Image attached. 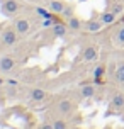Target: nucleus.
Instances as JSON below:
<instances>
[{
    "mask_svg": "<svg viewBox=\"0 0 124 129\" xmlns=\"http://www.w3.org/2000/svg\"><path fill=\"white\" fill-rule=\"evenodd\" d=\"M17 34L19 32L15 31V27H7L5 31L2 32V43L5 46H12L17 41Z\"/></svg>",
    "mask_w": 124,
    "mask_h": 129,
    "instance_id": "f257e3e1",
    "label": "nucleus"
},
{
    "mask_svg": "<svg viewBox=\"0 0 124 129\" xmlns=\"http://www.w3.org/2000/svg\"><path fill=\"white\" fill-rule=\"evenodd\" d=\"M14 27H15V31L19 32V34H22V36H26L27 32L31 31V24H29V20L24 19V17L15 19V24H14Z\"/></svg>",
    "mask_w": 124,
    "mask_h": 129,
    "instance_id": "f03ea898",
    "label": "nucleus"
},
{
    "mask_svg": "<svg viewBox=\"0 0 124 129\" xmlns=\"http://www.w3.org/2000/svg\"><path fill=\"white\" fill-rule=\"evenodd\" d=\"M56 109H58L59 114H63V116H68V114H72L73 110V102L70 99H61L56 105Z\"/></svg>",
    "mask_w": 124,
    "mask_h": 129,
    "instance_id": "7ed1b4c3",
    "label": "nucleus"
},
{
    "mask_svg": "<svg viewBox=\"0 0 124 129\" xmlns=\"http://www.w3.org/2000/svg\"><path fill=\"white\" fill-rule=\"evenodd\" d=\"M19 2H15V0H5L4 4H2V10L5 14H9V15H14V14H17L19 12Z\"/></svg>",
    "mask_w": 124,
    "mask_h": 129,
    "instance_id": "20e7f679",
    "label": "nucleus"
},
{
    "mask_svg": "<svg viewBox=\"0 0 124 129\" xmlns=\"http://www.w3.org/2000/svg\"><path fill=\"white\" fill-rule=\"evenodd\" d=\"M66 7L68 5H66L63 0H51V2L48 4V10L53 12V14H63Z\"/></svg>",
    "mask_w": 124,
    "mask_h": 129,
    "instance_id": "39448f33",
    "label": "nucleus"
},
{
    "mask_svg": "<svg viewBox=\"0 0 124 129\" xmlns=\"http://www.w3.org/2000/svg\"><path fill=\"white\" fill-rule=\"evenodd\" d=\"M14 66H15V59L12 56H2L0 58V71L9 73L10 70H14Z\"/></svg>",
    "mask_w": 124,
    "mask_h": 129,
    "instance_id": "423d86ee",
    "label": "nucleus"
},
{
    "mask_svg": "<svg viewBox=\"0 0 124 129\" xmlns=\"http://www.w3.org/2000/svg\"><path fill=\"white\" fill-rule=\"evenodd\" d=\"M99 58V53L95 46H87L83 49V59L85 61H95Z\"/></svg>",
    "mask_w": 124,
    "mask_h": 129,
    "instance_id": "0eeeda50",
    "label": "nucleus"
},
{
    "mask_svg": "<svg viewBox=\"0 0 124 129\" xmlns=\"http://www.w3.org/2000/svg\"><path fill=\"white\" fill-rule=\"evenodd\" d=\"M68 29H70V27L65 26L63 22H56V24H54V26L51 27L53 34H54L56 38H65V36H66V32H68Z\"/></svg>",
    "mask_w": 124,
    "mask_h": 129,
    "instance_id": "6e6552de",
    "label": "nucleus"
},
{
    "mask_svg": "<svg viewBox=\"0 0 124 129\" xmlns=\"http://www.w3.org/2000/svg\"><path fill=\"white\" fill-rule=\"evenodd\" d=\"M111 105L112 109H117V110L124 109V93H116L111 100Z\"/></svg>",
    "mask_w": 124,
    "mask_h": 129,
    "instance_id": "1a4fd4ad",
    "label": "nucleus"
},
{
    "mask_svg": "<svg viewBox=\"0 0 124 129\" xmlns=\"http://www.w3.org/2000/svg\"><path fill=\"white\" fill-rule=\"evenodd\" d=\"M102 26H104V22H102V20L92 19V20L87 22V31H88V32H99L100 29H102Z\"/></svg>",
    "mask_w": 124,
    "mask_h": 129,
    "instance_id": "9d476101",
    "label": "nucleus"
},
{
    "mask_svg": "<svg viewBox=\"0 0 124 129\" xmlns=\"http://www.w3.org/2000/svg\"><path fill=\"white\" fill-rule=\"evenodd\" d=\"M80 93L83 99H90V97L95 95V87L94 85H82L80 87Z\"/></svg>",
    "mask_w": 124,
    "mask_h": 129,
    "instance_id": "9b49d317",
    "label": "nucleus"
},
{
    "mask_svg": "<svg viewBox=\"0 0 124 129\" xmlns=\"http://www.w3.org/2000/svg\"><path fill=\"white\" fill-rule=\"evenodd\" d=\"M100 20L104 22L105 26H111V24H114V20H116V14L112 12V10H107V12H104L100 15Z\"/></svg>",
    "mask_w": 124,
    "mask_h": 129,
    "instance_id": "f8f14e48",
    "label": "nucleus"
},
{
    "mask_svg": "<svg viewBox=\"0 0 124 129\" xmlns=\"http://www.w3.org/2000/svg\"><path fill=\"white\" fill-rule=\"evenodd\" d=\"M68 27H70L72 31L78 32L80 29H82V20H80L78 17H75V15H73V17H70V19H68Z\"/></svg>",
    "mask_w": 124,
    "mask_h": 129,
    "instance_id": "ddd939ff",
    "label": "nucleus"
},
{
    "mask_svg": "<svg viewBox=\"0 0 124 129\" xmlns=\"http://www.w3.org/2000/svg\"><path fill=\"white\" fill-rule=\"evenodd\" d=\"M44 97H46V92L43 88H33L31 90V99H33L34 102H41Z\"/></svg>",
    "mask_w": 124,
    "mask_h": 129,
    "instance_id": "4468645a",
    "label": "nucleus"
},
{
    "mask_svg": "<svg viewBox=\"0 0 124 129\" xmlns=\"http://www.w3.org/2000/svg\"><path fill=\"white\" fill-rule=\"evenodd\" d=\"M104 73H105V66L99 64L97 68L94 70V78H95V82H100V80H102V77H104Z\"/></svg>",
    "mask_w": 124,
    "mask_h": 129,
    "instance_id": "2eb2a0df",
    "label": "nucleus"
},
{
    "mask_svg": "<svg viewBox=\"0 0 124 129\" xmlns=\"http://www.w3.org/2000/svg\"><path fill=\"white\" fill-rule=\"evenodd\" d=\"M116 78L121 83H124V63L117 64V68H116Z\"/></svg>",
    "mask_w": 124,
    "mask_h": 129,
    "instance_id": "dca6fc26",
    "label": "nucleus"
},
{
    "mask_svg": "<svg viewBox=\"0 0 124 129\" xmlns=\"http://www.w3.org/2000/svg\"><path fill=\"white\" fill-rule=\"evenodd\" d=\"M116 41H117L119 44L124 46V26L117 29V32H116Z\"/></svg>",
    "mask_w": 124,
    "mask_h": 129,
    "instance_id": "f3484780",
    "label": "nucleus"
},
{
    "mask_svg": "<svg viewBox=\"0 0 124 129\" xmlns=\"http://www.w3.org/2000/svg\"><path fill=\"white\" fill-rule=\"evenodd\" d=\"M53 126H54V129H68L66 122H65V121H61V119H56V121L53 122Z\"/></svg>",
    "mask_w": 124,
    "mask_h": 129,
    "instance_id": "a211bd4d",
    "label": "nucleus"
},
{
    "mask_svg": "<svg viewBox=\"0 0 124 129\" xmlns=\"http://www.w3.org/2000/svg\"><path fill=\"white\" fill-rule=\"evenodd\" d=\"M122 10H124V7L121 5V4H116V5L112 7V12L116 14V15H117V14H122Z\"/></svg>",
    "mask_w": 124,
    "mask_h": 129,
    "instance_id": "6ab92c4d",
    "label": "nucleus"
},
{
    "mask_svg": "<svg viewBox=\"0 0 124 129\" xmlns=\"http://www.w3.org/2000/svg\"><path fill=\"white\" fill-rule=\"evenodd\" d=\"M63 15H65L66 19L73 17V9H72V7H66V9H65V12H63Z\"/></svg>",
    "mask_w": 124,
    "mask_h": 129,
    "instance_id": "aec40b11",
    "label": "nucleus"
},
{
    "mask_svg": "<svg viewBox=\"0 0 124 129\" xmlns=\"http://www.w3.org/2000/svg\"><path fill=\"white\" fill-rule=\"evenodd\" d=\"M39 129H54V126H53V124H48V122H46V124H41V127Z\"/></svg>",
    "mask_w": 124,
    "mask_h": 129,
    "instance_id": "412c9836",
    "label": "nucleus"
},
{
    "mask_svg": "<svg viewBox=\"0 0 124 129\" xmlns=\"http://www.w3.org/2000/svg\"><path fill=\"white\" fill-rule=\"evenodd\" d=\"M122 22H124V15H122Z\"/></svg>",
    "mask_w": 124,
    "mask_h": 129,
    "instance_id": "4be33fe9",
    "label": "nucleus"
}]
</instances>
